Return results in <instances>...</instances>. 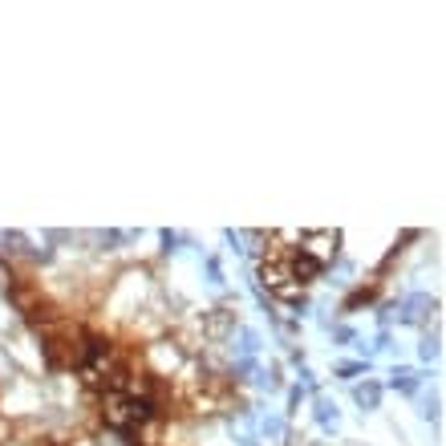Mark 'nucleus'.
Returning <instances> with one entry per match:
<instances>
[{
  "mask_svg": "<svg viewBox=\"0 0 446 446\" xmlns=\"http://www.w3.org/2000/svg\"><path fill=\"white\" fill-rule=\"evenodd\" d=\"M378 385H361V390H357V402H361V406H378Z\"/></svg>",
  "mask_w": 446,
  "mask_h": 446,
  "instance_id": "obj_1",
  "label": "nucleus"
},
{
  "mask_svg": "<svg viewBox=\"0 0 446 446\" xmlns=\"http://www.w3.org/2000/svg\"><path fill=\"white\" fill-rule=\"evenodd\" d=\"M394 378H397V385H402V390H414V385H418L410 369H402V373H394Z\"/></svg>",
  "mask_w": 446,
  "mask_h": 446,
  "instance_id": "obj_2",
  "label": "nucleus"
}]
</instances>
